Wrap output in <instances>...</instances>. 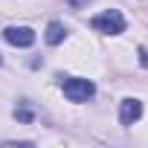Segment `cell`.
I'll list each match as a JSON object with an SVG mask.
<instances>
[{
  "instance_id": "3957f363",
  "label": "cell",
  "mask_w": 148,
  "mask_h": 148,
  "mask_svg": "<svg viewBox=\"0 0 148 148\" xmlns=\"http://www.w3.org/2000/svg\"><path fill=\"white\" fill-rule=\"evenodd\" d=\"M3 38L12 44V47H32L35 44V32L29 29V26H6L3 29Z\"/></svg>"
},
{
  "instance_id": "277c9868",
  "label": "cell",
  "mask_w": 148,
  "mask_h": 148,
  "mask_svg": "<svg viewBox=\"0 0 148 148\" xmlns=\"http://www.w3.org/2000/svg\"><path fill=\"white\" fill-rule=\"evenodd\" d=\"M139 116H142V102H139V99H131V96L122 99V105H119V122L128 128V125H134Z\"/></svg>"
},
{
  "instance_id": "8992f818",
  "label": "cell",
  "mask_w": 148,
  "mask_h": 148,
  "mask_svg": "<svg viewBox=\"0 0 148 148\" xmlns=\"http://www.w3.org/2000/svg\"><path fill=\"white\" fill-rule=\"evenodd\" d=\"M15 119L23 122V125H29V122L35 119V110L29 108V102H21V108H15Z\"/></svg>"
},
{
  "instance_id": "ba28073f",
  "label": "cell",
  "mask_w": 148,
  "mask_h": 148,
  "mask_svg": "<svg viewBox=\"0 0 148 148\" xmlns=\"http://www.w3.org/2000/svg\"><path fill=\"white\" fill-rule=\"evenodd\" d=\"M67 3H70L73 9H82V6H87V3H90V0H67Z\"/></svg>"
},
{
  "instance_id": "7a4b0ae2",
  "label": "cell",
  "mask_w": 148,
  "mask_h": 148,
  "mask_svg": "<svg viewBox=\"0 0 148 148\" xmlns=\"http://www.w3.org/2000/svg\"><path fill=\"white\" fill-rule=\"evenodd\" d=\"M90 26L96 32H105V35H119V32H125V18H122L119 9H108V12L96 15L90 21Z\"/></svg>"
},
{
  "instance_id": "5b68a950",
  "label": "cell",
  "mask_w": 148,
  "mask_h": 148,
  "mask_svg": "<svg viewBox=\"0 0 148 148\" xmlns=\"http://www.w3.org/2000/svg\"><path fill=\"white\" fill-rule=\"evenodd\" d=\"M44 38H47V44H49V47H58V44L67 38V26H64L61 21H49V26H47V35H44Z\"/></svg>"
},
{
  "instance_id": "52a82bcc",
  "label": "cell",
  "mask_w": 148,
  "mask_h": 148,
  "mask_svg": "<svg viewBox=\"0 0 148 148\" xmlns=\"http://www.w3.org/2000/svg\"><path fill=\"white\" fill-rule=\"evenodd\" d=\"M139 64L148 70V47H139Z\"/></svg>"
},
{
  "instance_id": "6da1fadb",
  "label": "cell",
  "mask_w": 148,
  "mask_h": 148,
  "mask_svg": "<svg viewBox=\"0 0 148 148\" xmlns=\"http://www.w3.org/2000/svg\"><path fill=\"white\" fill-rule=\"evenodd\" d=\"M61 90L70 102H87L96 96V84L90 79H79V76H64L61 79Z\"/></svg>"
},
{
  "instance_id": "9c48e42d",
  "label": "cell",
  "mask_w": 148,
  "mask_h": 148,
  "mask_svg": "<svg viewBox=\"0 0 148 148\" xmlns=\"http://www.w3.org/2000/svg\"><path fill=\"white\" fill-rule=\"evenodd\" d=\"M0 64H3V55H0Z\"/></svg>"
}]
</instances>
